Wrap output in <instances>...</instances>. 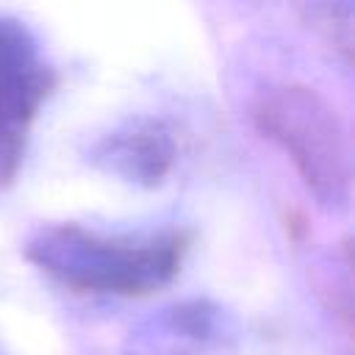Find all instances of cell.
Instances as JSON below:
<instances>
[{
  "instance_id": "obj_1",
  "label": "cell",
  "mask_w": 355,
  "mask_h": 355,
  "mask_svg": "<svg viewBox=\"0 0 355 355\" xmlns=\"http://www.w3.org/2000/svg\"><path fill=\"white\" fill-rule=\"evenodd\" d=\"M186 250L189 239L180 230L108 236L61 222L42 227L25 255L67 288L141 297L175 280Z\"/></svg>"
},
{
  "instance_id": "obj_4",
  "label": "cell",
  "mask_w": 355,
  "mask_h": 355,
  "mask_svg": "<svg viewBox=\"0 0 355 355\" xmlns=\"http://www.w3.org/2000/svg\"><path fill=\"white\" fill-rule=\"evenodd\" d=\"M108 158L111 166L122 169L136 180L139 178L158 180L172 161V141L158 122H150L147 128L133 125V130L116 133L108 141Z\"/></svg>"
},
{
  "instance_id": "obj_2",
  "label": "cell",
  "mask_w": 355,
  "mask_h": 355,
  "mask_svg": "<svg viewBox=\"0 0 355 355\" xmlns=\"http://www.w3.org/2000/svg\"><path fill=\"white\" fill-rule=\"evenodd\" d=\"M261 130L297 164L305 183L324 200L341 202L349 186V150L336 111L302 86H283L255 111Z\"/></svg>"
},
{
  "instance_id": "obj_3",
  "label": "cell",
  "mask_w": 355,
  "mask_h": 355,
  "mask_svg": "<svg viewBox=\"0 0 355 355\" xmlns=\"http://www.w3.org/2000/svg\"><path fill=\"white\" fill-rule=\"evenodd\" d=\"M55 86V69L33 33L0 17V186H6L25 155L31 125Z\"/></svg>"
}]
</instances>
